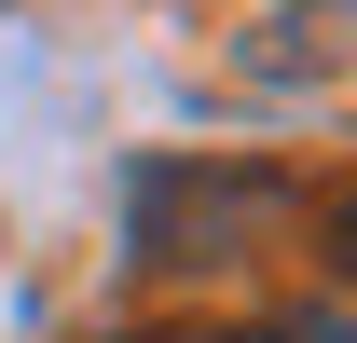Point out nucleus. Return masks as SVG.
<instances>
[{
	"label": "nucleus",
	"instance_id": "obj_1",
	"mask_svg": "<svg viewBox=\"0 0 357 343\" xmlns=\"http://www.w3.org/2000/svg\"><path fill=\"white\" fill-rule=\"evenodd\" d=\"M303 192L275 165H137L124 178V247L151 275H206V261H248L261 234H289Z\"/></svg>",
	"mask_w": 357,
	"mask_h": 343
},
{
	"label": "nucleus",
	"instance_id": "obj_2",
	"mask_svg": "<svg viewBox=\"0 0 357 343\" xmlns=\"http://www.w3.org/2000/svg\"><path fill=\"white\" fill-rule=\"evenodd\" d=\"M234 83L261 96H303V83H357V0H289L234 42Z\"/></svg>",
	"mask_w": 357,
	"mask_h": 343
},
{
	"label": "nucleus",
	"instance_id": "obj_3",
	"mask_svg": "<svg viewBox=\"0 0 357 343\" xmlns=\"http://www.w3.org/2000/svg\"><path fill=\"white\" fill-rule=\"evenodd\" d=\"M220 343H357L344 316H275V330H220Z\"/></svg>",
	"mask_w": 357,
	"mask_h": 343
},
{
	"label": "nucleus",
	"instance_id": "obj_4",
	"mask_svg": "<svg viewBox=\"0 0 357 343\" xmlns=\"http://www.w3.org/2000/svg\"><path fill=\"white\" fill-rule=\"evenodd\" d=\"M330 261H344V275H357V192H344V206H330Z\"/></svg>",
	"mask_w": 357,
	"mask_h": 343
}]
</instances>
